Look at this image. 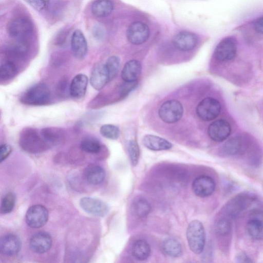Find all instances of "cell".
Instances as JSON below:
<instances>
[{"label":"cell","instance_id":"1","mask_svg":"<svg viewBox=\"0 0 263 263\" xmlns=\"http://www.w3.org/2000/svg\"><path fill=\"white\" fill-rule=\"evenodd\" d=\"M18 142L22 149L30 154L41 153L50 147L41 133L31 127H25L21 131Z\"/></svg>","mask_w":263,"mask_h":263},{"label":"cell","instance_id":"2","mask_svg":"<svg viewBox=\"0 0 263 263\" xmlns=\"http://www.w3.org/2000/svg\"><path fill=\"white\" fill-rule=\"evenodd\" d=\"M20 102L25 105L41 106L48 104L51 101V92L45 83L32 86L21 97Z\"/></svg>","mask_w":263,"mask_h":263},{"label":"cell","instance_id":"3","mask_svg":"<svg viewBox=\"0 0 263 263\" xmlns=\"http://www.w3.org/2000/svg\"><path fill=\"white\" fill-rule=\"evenodd\" d=\"M186 236L190 250L195 254L201 253L205 243V233L202 223L198 220L192 221L187 228Z\"/></svg>","mask_w":263,"mask_h":263},{"label":"cell","instance_id":"4","mask_svg":"<svg viewBox=\"0 0 263 263\" xmlns=\"http://www.w3.org/2000/svg\"><path fill=\"white\" fill-rule=\"evenodd\" d=\"M254 197L248 193H241L231 199L224 208L226 217L230 219L237 217L250 206Z\"/></svg>","mask_w":263,"mask_h":263},{"label":"cell","instance_id":"5","mask_svg":"<svg viewBox=\"0 0 263 263\" xmlns=\"http://www.w3.org/2000/svg\"><path fill=\"white\" fill-rule=\"evenodd\" d=\"M7 32L15 40H27L33 30L31 22L24 17L11 20L7 25Z\"/></svg>","mask_w":263,"mask_h":263},{"label":"cell","instance_id":"6","mask_svg":"<svg viewBox=\"0 0 263 263\" xmlns=\"http://www.w3.org/2000/svg\"><path fill=\"white\" fill-rule=\"evenodd\" d=\"M183 108L182 104L175 100L164 102L160 107L159 116L160 119L167 123H173L178 121L182 117Z\"/></svg>","mask_w":263,"mask_h":263},{"label":"cell","instance_id":"7","mask_svg":"<svg viewBox=\"0 0 263 263\" xmlns=\"http://www.w3.org/2000/svg\"><path fill=\"white\" fill-rule=\"evenodd\" d=\"M221 110L220 102L213 98L208 97L203 99L197 105L196 113L198 117L204 121L215 119Z\"/></svg>","mask_w":263,"mask_h":263},{"label":"cell","instance_id":"8","mask_svg":"<svg viewBox=\"0 0 263 263\" xmlns=\"http://www.w3.org/2000/svg\"><path fill=\"white\" fill-rule=\"evenodd\" d=\"M48 219L47 209L41 204L30 206L27 211L25 220L28 226L37 229L44 226Z\"/></svg>","mask_w":263,"mask_h":263},{"label":"cell","instance_id":"9","mask_svg":"<svg viewBox=\"0 0 263 263\" xmlns=\"http://www.w3.org/2000/svg\"><path fill=\"white\" fill-rule=\"evenodd\" d=\"M237 42L235 38L229 36L222 39L217 45L214 51L215 58L219 61L231 60L236 55Z\"/></svg>","mask_w":263,"mask_h":263},{"label":"cell","instance_id":"10","mask_svg":"<svg viewBox=\"0 0 263 263\" xmlns=\"http://www.w3.org/2000/svg\"><path fill=\"white\" fill-rule=\"evenodd\" d=\"M80 205L86 213L97 217L105 216L109 211L108 206L105 202L92 197L82 198Z\"/></svg>","mask_w":263,"mask_h":263},{"label":"cell","instance_id":"11","mask_svg":"<svg viewBox=\"0 0 263 263\" xmlns=\"http://www.w3.org/2000/svg\"><path fill=\"white\" fill-rule=\"evenodd\" d=\"M246 229L249 235L255 240L263 239V212L254 210L251 212L247 222Z\"/></svg>","mask_w":263,"mask_h":263},{"label":"cell","instance_id":"12","mask_svg":"<svg viewBox=\"0 0 263 263\" xmlns=\"http://www.w3.org/2000/svg\"><path fill=\"white\" fill-rule=\"evenodd\" d=\"M216 184L214 180L210 176L201 175L196 178L192 183L194 193L200 197H206L214 192Z\"/></svg>","mask_w":263,"mask_h":263},{"label":"cell","instance_id":"13","mask_svg":"<svg viewBox=\"0 0 263 263\" xmlns=\"http://www.w3.org/2000/svg\"><path fill=\"white\" fill-rule=\"evenodd\" d=\"M126 35L128 40L131 43L140 45L144 43L148 39L149 30L148 26L144 23L135 22L129 26Z\"/></svg>","mask_w":263,"mask_h":263},{"label":"cell","instance_id":"14","mask_svg":"<svg viewBox=\"0 0 263 263\" xmlns=\"http://www.w3.org/2000/svg\"><path fill=\"white\" fill-rule=\"evenodd\" d=\"M231 132L230 124L224 119H218L213 121L209 125L208 129L209 136L216 142L225 140L230 136Z\"/></svg>","mask_w":263,"mask_h":263},{"label":"cell","instance_id":"15","mask_svg":"<svg viewBox=\"0 0 263 263\" xmlns=\"http://www.w3.org/2000/svg\"><path fill=\"white\" fill-rule=\"evenodd\" d=\"M110 81L105 64L98 63L92 68L90 83L92 87L97 90L102 89Z\"/></svg>","mask_w":263,"mask_h":263},{"label":"cell","instance_id":"16","mask_svg":"<svg viewBox=\"0 0 263 263\" xmlns=\"http://www.w3.org/2000/svg\"><path fill=\"white\" fill-rule=\"evenodd\" d=\"M52 245L50 235L45 232H39L32 236L30 239V249L34 253L43 254L47 252Z\"/></svg>","mask_w":263,"mask_h":263},{"label":"cell","instance_id":"17","mask_svg":"<svg viewBox=\"0 0 263 263\" xmlns=\"http://www.w3.org/2000/svg\"><path fill=\"white\" fill-rule=\"evenodd\" d=\"M21 248L20 238L13 234L3 236L0 239V251L5 255L12 256L18 254Z\"/></svg>","mask_w":263,"mask_h":263},{"label":"cell","instance_id":"18","mask_svg":"<svg viewBox=\"0 0 263 263\" xmlns=\"http://www.w3.org/2000/svg\"><path fill=\"white\" fill-rule=\"evenodd\" d=\"M71 49L73 55L78 59H83L88 51L87 42L83 32L76 30L71 38Z\"/></svg>","mask_w":263,"mask_h":263},{"label":"cell","instance_id":"19","mask_svg":"<svg viewBox=\"0 0 263 263\" xmlns=\"http://www.w3.org/2000/svg\"><path fill=\"white\" fill-rule=\"evenodd\" d=\"M40 133L44 140L50 147L62 143L66 138L64 129L59 127H46L42 128Z\"/></svg>","mask_w":263,"mask_h":263},{"label":"cell","instance_id":"20","mask_svg":"<svg viewBox=\"0 0 263 263\" xmlns=\"http://www.w3.org/2000/svg\"><path fill=\"white\" fill-rule=\"evenodd\" d=\"M175 47L181 51H189L196 46L197 36L191 32L183 31L177 34L173 40Z\"/></svg>","mask_w":263,"mask_h":263},{"label":"cell","instance_id":"21","mask_svg":"<svg viewBox=\"0 0 263 263\" xmlns=\"http://www.w3.org/2000/svg\"><path fill=\"white\" fill-rule=\"evenodd\" d=\"M88 79L87 77L82 73L76 75L70 83V95L76 99L82 98L85 95Z\"/></svg>","mask_w":263,"mask_h":263},{"label":"cell","instance_id":"22","mask_svg":"<svg viewBox=\"0 0 263 263\" xmlns=\"http://www.w3.org/2000/svg\"><path fill=\"white\" fill-rule=\"evenodd\" d=\"M144 146L155 151L167 150L172 147V144L167 140L152 135H146L142 139Z\"/></svg>","mask_w":263,"mask_h":263},{"label":"cell","instance_id":"23","mask_svg":"<svg viewBox=\"0 0 263 263\" xmlns=\"http://www.w3.org/2000/svg\"><path fill=\"white\" fill-rule=\"evenodd\" d=\"M84 177L85 180L89 184L97 185L104 180L105 172L100 166L91 164L85 168Z\"/></svg>","mask_w":263,"mask_h":263},{"label":"cell","instance_id":"24","mask_svg":"<svg viewBox=\"0 0 263 263\" xmlns=\"http://www.w3.org/2000/svg\"><path fill=\"white\" fill-rule=\"evenodd\" d=\"M141 72L140 63L136 60H130L124 65L121 72V78L125 82L137 81Z\"/></svg>","mask_w":263,"mask_h":263},{"label":"cell","instance_id":"25","mask_svg":"<svg viewBox=\"0 0 263 263\" xmlns=\"http://www.w3.org/2000/svg\"><path fill=\"white\" fill-rule=\"evenodd\" d=\"M132 255L138 260H144L150 256L151 249L148 243L144 239L137 240L132 247Z\"/></svg>","mask_w":263,"mask_h":263},{"label":"cell","instance_id":"26","mask_svg":"<svg viewBox=\"0 0 263 263\" xmlns=\"http://www.w3.org/2000/svg\"><path fill=\"white\" fill-rule=\"evenodd\" d=\"M163 253L172 257H178L181 255L182 248L180 243L174 238H167L161 243Z\"/></svg>","mask_w":263,"mask_h":263},{"label":"cell","instance_id":"27","mask_svg":"<svg viewBox=\"0 0 263 263\" xmlns=\"http://www.w3.org/2000/svg\"><path fill=\"white\" fill-rule=\"evenodd\" d=\"M245 145L241 138L233 137L227 141L222 147V153L226 156H235L245 151Z\"/></svg>","mask_w":263,"mask_h":263},{"label":"cell","instance_id":"28","mask_svg":"<svg viewBox=\"0 0 263 263\" xmlns=\"http://www.w3.org/2000/svg\"><path fill=\"white\" fill-rule=\"evenodd\" d=\"M113 9L114 4L111 0H96L91 6L92 14L98 17L108 16Z\"/></svg>","mask_w":263,"mask_h":263},{"label":"cell","instance_id":"29","mask_svg":"<svg viewBox=\"0 0 263 263\" xmlns=\"http://www.w3.org/2000/svg\"><path fill=\"white\" fill-rule=\"evenodd\" d=\"M18 72V67L16 63L11 60L2 64L0 67V80L7 81L14 78Z\"/></svg>","mask_w":263,"mask_h":263},{"label":"cell","instance_id":"30","mask_svg":"<svg viewBox=\"0 0 263 263\" xmlns=\"http://www.w3.org/2000/svg\"><path fill=\"white\" fill-rule=\"evenodd\" d=\"M80 147L83 152L95 154L100 152L102 145L97 138L87 137L81 141Z\"/></svg>","mask_w":263,"mask_h":263},{"label":"cell","instance_id":"31","mask_svg":"<svg viewBox=\"0 0 263 263\" xmlns=\"http://www.w3.org/2000/svg\"><path fill=\"white\" fill-rule=\"evenodd\" d=\"M29 49L27 40H16L8 49V53L11 57L17 58H23Z\"/></svg>","mask_w":263,"mask_h":263},{"label":"cell","instance_id":"32","mask_svg":"<svg viewBox=\"0 0 263 263\" xmlns=\"http://www.w3.org/2000/svg\"><path fill=\"white\" fill-rule=\"evenodd\" d=\"M104 64L110 81L117 76L119 72L120 67V58L116 55L110 56Z\"/></svg>","mask_w":263,"mask_h":263},{"label":"cell","instance_id":"33","mask_svg":"<svg viewBox=\"0 0 263 263\" xmlns=\"http://www.w3.org/2000/svg\"><path fill=\"white\" fill-rule=\"evenodd\" d=\"M135 213L140 218L146 217L151 211L149 203L144 198H140L136 200L133 205Z\"/></svg>","mask_w":263,"mask_h":263},{"label":"cell","instance_id":"34","mask_svg":"<svg viewBox=\"0 0 263 263\" xmlns=\"http://www.w3.org/2000/svg\"><path fill=\"white\" fill-rule=\"evenodd\" d=\"M100 133L104 137L110 139H117L120 135V130L117 126L107 124L102 125L100 128Z\"/></svg>","mask_w":263,"mask_h":263},{"label":"cell","instance_id":"35","mask_svg":"<svg viewBox=\"0 0 263 263\" xmlns=\"http://www.w3.org/2000/svg\"><path fill=\"white\" fill-rule=\"evenodd\" d=\"M15 203V196L12 193H8L2 199L1 212L2 214L10 213Z\"/></svg>","mask_w":263,"mask_h":263},{"label":"cell","instance_id":"36","mask_svg":"<svg viewBox=\"0 0 263 263\" xmlns=\"http://www.w3.org/2000/svg\"><path fill=\"white\" fill-rule=\"evenodd\" d=\"M215 231L220 235L224 236L230 233L231 230L230 219L226 217L219 218L215 224Z\"/></svg>","mask_w":263,"mask_h":263},{"label":"cell","instance_id":"37","mask_svg":"<svg viewBox=\"0 0 263 263\" xmlns=\"http://www.w3.org/2000/svg\"><path fill=\"white\" fill-rule=\"evenodd\" d=\"M127 150L131 163L133 166H136L140 156V151L137 142L134 140H130L127 145Z\"/></svg>","mask_w":263,"mask_h":263},{"label":"cell","instance_id":"38","mask_svg":"<svg viewBox=\"0 0 263 263\" xmlns=\"http://www.w3.org/2000/svg\"><path fill=\"white\" fill-rule=\"evenodd\" d=\"M56 92L61 98H65L68 95H70V84L66 78H62L58 82L56 87Z\"/></svg>","mask_w":263,"mask_h":263},{"label":"cell","instance_id":"39","mask_svg":"<svg viewBox=\"0 0 263 263\" xmlns=\"http://www.w3.org/2000/svg\"><path fill=\"white\" fill-rule=\"evenodd\" d=\"M106 98L102 93L98 94L87 104L89 109H97L102 107L105 103Z\"/></svg>","mask_w":263,"mask_h":263},{"label":"cell","instance_id":"40","mask_svg":"<svg viewBox=\"0 0 263 263\" xmlns=\"http://www.w3.org/2000/svg\"><path fill=\"white\" fill-rule=\"evenodd\" d=\"M138 85L137 81L125 82L119 89V94L120 97L123 98L127 96L130 92L135 89Z\"/></svg>","mask_w":263,"mask_h":263},{"label":"cell","instance_id":"41","mask_svg":"<svg viewBox=\"0 0 263 263\" xmlns=\"http://www.w3.org/2000/svg\"><path fill=\"white\" fill-rule=\"evenodd\" d=\"M50 0H26L33 8L38 11L45 9L48 5Z\"/></svg>","mask_w":263,"mask_h":263},{"label":"cell","instance_id":"42","mask_svg":"<svg viewBox=\"0 0 263 263\" xmlns=\"http://www.w3.org/2000/svg\"><path fill=\"white\" fill-rule=\"evenodd\" d=\"M11 146L8 144L1 145L0 147V161L2 162L11 154L12 152Z\"/></svg>","mask_w":263,"mask_h":263},{"label":"cell","instance_id":"43","mask_svg":"<svg viewBox=\"0 0 263 263\" xmlns=\"http://www.w3.org/2000/svg\"><path fill=\"white\" fill-rule=\"evenodd\" d=\"M237 262L239 263H248L253 262L252 258L246 253L244 252L239 253L235 257Z\"/></svg>","mask_w":263,"mask_h":263},{"label":"cell","instance_id":"44","mask_svg":"<svg viewBox=\"0 0 263 263\" xmlns=\"http://www.w3.org/2000/svg\"><path fill=\"white\" fill-rule=\"evenodd\" d=\"M254 29L258 33L263 34V16L257 18L254 24Z\"/></svg>","mask_w":263,"mask_h":263}]
</instances>
